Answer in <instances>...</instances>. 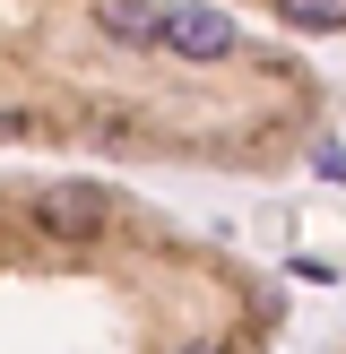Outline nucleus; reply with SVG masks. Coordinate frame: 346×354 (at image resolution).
<instances>
[{
  "instance_id": "2",
  "label": "nucleus",
  "mask_w": 346,
  "mask_h": 354,
  "mask_svg": "<svg viewBox=\"0 0 346 354\" xmlns=\"http://www.w3.org/2000/svg\"><path fill=\"white\" fill-rule=\"evenodd\" d=\"M234 9L294 44H346V0H234Z\"/></svg>"
},
{
  "instance_id": "1",
  "label": "nucleus",
  "mask_w": 346,
  "mask_h": 354,
  "mask_svg": "<svg viewBox=\"0 0 346 354\" xmlns=\"http://www.w3.org/2000/svg\"><path fill=\"white\" fill-rule=\"evenodd\" d=\"M329 78L225 0H0V147L208 182L338 173Z\"/></svg>"
}]
</instances>
